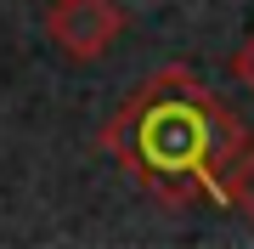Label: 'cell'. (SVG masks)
<instances>
[{
	"label": "cell",
	"instance_id": "cell-1",
	"mask_svg": "<svg viewBox=\"0 0 254 249\" xmlns=\"http://www.w3.org/2000/svg\"><path fill=\"white\" fill-rule=\"evenodd\" d=\"M249 148L237 113L181 63L153 68L102 125V153L164 210L232 204Z\"/></svg>",
	"mask_w": 254,
	"mask_h": 249
},
{
	"label": "cell",
	"instance_id": "cell-2",
	"mask_svg": "<svg viewBox=\"0 0 254 249\" xmlns=\"http://www.w3.org/2000/svg\"><path fill=\"white\" fill-rule=\"evenodd\" d=\"M46 34L73 63H91V57H108L113 40L125 34V11H119V0H51Z\"/></svg>",
	"mask_w": 254,
	"mask_h": 249
},
{
	"label": "cell",
	"instance_id": "cell-3",
	"mask_svg": "<svg viewBox=\"0 0 254 249\" xmlns=\"http://www.w3.org/2000/svg\"><path fill=\"white\" fill-rule=\"evenodd\" d=\"M232 210H243L249 221H254V148H249L243 170H237V181H232Z\"/></svg>",
	"mask_w": 254,
	"mask_h": 249
},
{
	"label": "cell",
	"instance_id": "cell-4",
	"mask_svg": "<svg viewBox=\"0 0 254 249\" xmlns=\"http://www.w3.org/2000/svg\"><path fill=\"white\" fill-rule=\"evenodd\" d=\"M232 80H237V85H243V91L254 96V34H249L243 46L232 51Z\"/></svg>",
	"mask_w": 254,
	"mask_h": 249
}]
</instances>
